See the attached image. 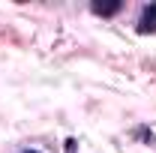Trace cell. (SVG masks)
Returning a JSON list of instances; mask_svg holds the SVG:
<instances>
[{
    "instance_id": "cell-1",
    "label": "cell",
    "mask_w": 156,
    "mask_h": 153,
    "mask_svg": "<svg viewBox=\"0 0 156 153\" xmlns=\"http://www.w3.org/2000/svg\"><path fill=\"white\" fill-rule=\"evenodd\" d=\"M120 9V3H93V12L96 15H114Z\"/></svg>"
},
{
    "instance_id": "cell-2",
    "label": "cell",
    "mask_w": 156,
    "mask_h": 153,
    "mask_svg": "<svg viewBox=\"0 0 156 153\" xmlns=\"http://www.w3.org/2000/svg\"><path fill=\"white\" fill-rule=\"evenodd\" d=\"M144 15H147V21H150V24H147V30H153L156 24H153V18H156V3L153 6H147V12H144Z\"/></svg>"
},
{
    "instance_id": "cell-3",
    "label": "cell",
    "mask_w": 156,
    "mask_h": 153,
    "mask_svg": "<svg viewBox=\"0 0 156 153\" xmlns=\"http://www.w3.org/2000/svg\"><path fill=\"white\" fill-rule=\"evenodd\" d=\"M24 153H36V150H24Z\"/></svg>"
}]
</instances>
